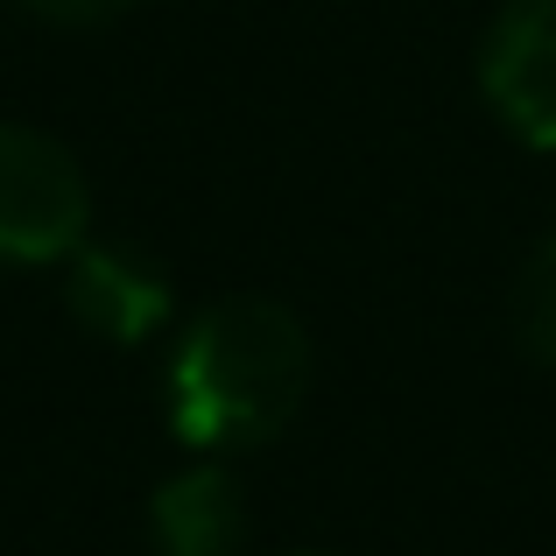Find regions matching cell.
Wrapping results in <instances>:
<instances>
[{
  "label": "cell",
  "instance_id": "7",
  "mask_svg": "<svg viewBox=\"0 0 556 556\" xmlns=\"http://www.w3.org/2000/svg\"><path fill=\"white\" fill-rule=\"evenodd\" d=\"M22 8L56 28H92V22H113L121 8H135V0H22Z\"/></svg>",
  "mask_w": 556,
  "mask_h": 556
},
{
  "label": "cell",
  "instance_id": "2",
  "mask_svg": "<svg viewBox=\"0 0 556 556\" xmlns=\"http://www.w3.org/2000/svg\"><path fill=\"white\" fill-rule=\"evenodd\" d=\"M92 240V184L56 135L0 121V268H50Z\"/></svg>",
  "mask_w": 556,
  "mask_h": 556
},
{
  "label": "cell",
  "instance_id": "4",
  "mask_svg": "<svg viewBox=\"0 0 556 556\" xmlns=\"http://www.w3.org/2000/svg\"><path fill=\"white\" fill-rule=\"evenodd\" d=\"M64 303L92 339L106 345H141L169 325V275L135 247H92L64 261Z\"/></svg>",
  "mask_w": 556,
  "mask_h": 556
},
{
  "label": "cell",
  "instance_id": "3",
  "mask_svg": "<svg viewBox=\"0 0 556 556\" xmlns=\"http://www.w3.org/2000/svg\"><path fill=\"white\" fill-rule=\"evenodd\" d=\"M479 85L529 149H556V0H507L479 50Z\"/></svg>",
  "mask_w": 556,
  "mask_h": 556
},
{
  "label": "cell",
  "instance_id": "6",
  "mask_svg": "<svg viewBox=\"0 0 556 556\" xmlns=\"http://www.w3.org/2000/svg\"><path fill=\"white\" fill-rule=\"evenodd\" d=\"M515 331L535 359L556 367V240L529 261V275H521V289H515Z\"/></svg>",
  "mask_w": 556,
  "mask_h": 556
},
{
  "label": "cell",
  "instance_id": "1",
  "mask_svg": "<svg viewBox=\"0 0 556 556\" xmlns=\"http://www.w3.org/2000/svg\"><path fill=\"white\" fill-rule=\"evenodd\" d=\"M169 430L190 451H254L311 394V331L268 296H226L169 353Z\"/></svg>",
  "mask_w": 556,
  "mask_h": 556
},
{
  "label": "cell",
  "instance_id": "5",
  "mask_svg": "<svg viewBox=\"0 0 556 556\" xmlns=\"http://www.w3.org/2000/svg\"><path fill=\"white\" fill-rule=\"evenodd\" d=\"M155 556H240L247 543V501L226 465H190L163 479L149 501Z\"/></svg>",
  "mask_w": 556,
  "mask_h": 556
}]
</instances>
